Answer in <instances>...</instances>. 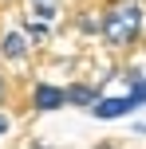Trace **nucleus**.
Listing matches in <instances>:
<instances>
[{
    "instance_id": "obj_1",
    "label": "nucleus",
    "mask_w": 146,
    "mask_h": 149,
    "mask_svg": "<svg viewBox=\"0 0 146 149\" xmlns=\"http://www.w3.org/2000/svg\"><path fill=\"white\" fill-rule=\"evenodd\" d=\"M142 31V4L138 0H126V4H115L107 16H103V39L111 47H130Z\"/></svg>"
},
{
    "instance_id": "obj_2",
    "label": "nucleus",
    "mask_w": 146,
    "mask_h": 149,
    "mask_svg": "<svg viewBox=\"0 0 146 149\" xmlns=\"http://www.w3.org/2000/svg\"><path fill=\"white\" fill-rule=\"evenodd\" d=\"M138 110V102H134L130 94H118V98H99V102L91 106V114L99 122H115V118H130V114Z\"/></svg>"
},
{
    "instance_id": "obj_3",
    "label": "nucleus",
    "mask_w": 146,
    "mask_h": 149,
    "mask_svg": "<svg viewBox=\"0 0 146 149\" xmlns=\"http://www.w3.org/2000/svg\"><path fill=\"white\" fill-rule=\"evenodd\" d=\"M32 106H36L39 114L63 110V106H67V94H63V86H51V82H36V90H32Z\"/></svg>"
},
{
    "instance_id": "obj_4",
    "label": "nucleus",
    "mask_w": 146,
    "mask_h": 149,
    "mask_svg": "<svg viewBox=\"0 0 146 149\" xmlns=\"http://www.w3.org/2000/svg\"><path fill=\"white\" fill-rule=\"evenodd\" d=\"M0 51H4V59H24L28 55V36L24 31H8L0 39Z\"/></svg>"
},
{
    "instance_id": "obj_5",
    "label": "nucleus",
    "mask_w": 146,
    "mask_h": 149,
    "mask_svg": "<svg viewBox=\"0 0 146 149\" xmlns=\"http://www.w3.org/2000/svg\"><path fill=\"white\" fill-rule=\"evenodd\" d=\"M63 94H67V106H87V110H91V106L99 102V90L83 86V82H75V86H63Z\"/></svg>"
},
{
    "instance_id": "obj_6",
    "label": "nucleus",
    "mask_w": 146,
    "mask_h": 149,
    "mask_svg": "<svg viewBox=\"0 0 146 149\" xmlns=\"http://www.w3.org/2000/svg\"><path fill=\"white\" fill-rule=\"evenodd\" d=\"M130 98H134V102H146V79H142V74H138V79H130Z\"/></svg>"
},
{
    "instance_id": "obj_7",
    "label": "nucleus",
    "mask_w": 146,
    "mask_h": 149,
    "mask_svg": "<svg viewBox=\"0 0 146 149\" xmlns=\"http://www.w3.org/2000/svg\"><path fill=\"white\" fill-rule=\"evenodd\" d=\"M36 20H55V4L39 0V4H36Z\"/></svg>"
},
{
    "instance_id": "obj_8",
    "label": "nucleus",
    "mask_w": 146,
    "mask_h": 149,
    "mask_svg": "<svg viewBox=\"0 0 146 149\" xmlns=\"http://www.w3.org/2000/svg\"><path fill=\"white\" fill-rule=\"evenodd\" d=\"M8 126H12V122H8V114H0V137L8 134Z\"/></svg>"
},
{
    "instance_id": "obj_9",
    "label": "nucleus",
    "mask_w": 146,
    "mask_h": 149,
    "mask_svg": "<svg viewBox=\"0 0 146 149\" xmlns=\"http://www.w3.org/2000/svg\"><path fill=\"white\" fill-rule=\"evenodd\" d=\"M4 94H8V86H4V79H0V106H4Z\"/></svg>"
},
{
    "instance_id": "obj_10",
    "label": "nucleus",
    "mask_w": 146,
    "mask_h": 149,
    "mask_svg": "<svg viewBox=\"0 0 146 149\" xmlns=\"http://www.w3.org/2000/svg\"><path fill=\"white\" fill-rule=\"evenodd\" d=\"M36 4H39V0H36Z\"/></svg>"
}]
</instances>
